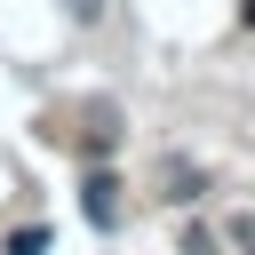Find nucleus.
Listing matches in <instances>:
<instances>
[{
	"label": "nucleus",
	"mask_w": 255,
	"mask_h": 255,
	"mask_svg": "<svg viewBox=\"0 0 255 255\" xmlns=\"http://www.w3.org/2000/svg\"><path fill=\"white\" fill-rule=\"evenodd\" d=\"M80 207H88V223H96V231H112V223H120V183L96 167V175L80 183Z\"/></svg>",
	"instance_id": "obj_1"
},
{
	"label": "nucleus",
	"mask_w": 255,
	"mask_h": 255,
	"mask_svg": "<svg viewBox=\"0 0 255 255\" xmlns=\"http://www.w3.org/2000/svg\"><path fill=\"white\" fill-rule=\"evenodd\" d=\"M8 255H48V231H40V223H24V231H8Z\"/></svg>",
	"instance_id": "obj_2"
},
{
	"label": "nucleus",
	"mask_w": 255,
	"mask_h": 255,
	"mask_svg": "<svg viewBox=\"0 0 255 255\" xmlns=\"http://www.w3.org/2000/svg\"><path fill=\"white\" fill-rule=\"evenodd\" d=\"M72 16H80V24H96V16H104V0H72Z\"/></svg>",
	"instance_id": "obj_3"
},
{
	"label": "nucleus",
	"mask_w": 255,
	"mask_h": 255,
	"mask_svg": "<svg viewBox=\"0 0 255 255\" xmlns=\"http://www.w3.org/2000/svg\"><path fill=\"white\" fill-rule=\"evenodd\" d=\"M247 24H255V0H247Z\"/></svg>",
	"instance_id": "obj_4"
}]
</instances>
